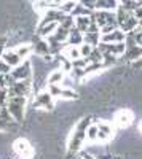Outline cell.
<instances>
[{
  "mask_svg": "<svg viewBox=\"0 0 142 159\" xmlns=\"http://www.w3.org/2000/svg\"><path fill=\"white\" fill-rule=\"evenodd\" d=\"M137 129H139V132L142 134V119H140V121H139V124H137Z\"/></svg>",
  "mask_w": 142,
  "mask_h": 159,
  "instance_id": "4316f807",
  "label": "cell"
},
{
  "mask_svg": "<svg viewBox=\"0 0 142 159\" xmlns=\"http://www.w3.org/2000/svg\"><path fill=\"white\" fill-rule=\"evenodd\" d=\"M31 2H32V3H34V2H35V0H31Z\"/></svg>",
  "mask_w": 142,
  "mask_h": 159,
  "instance_id": "f1b7e54d",
  "label": "cell"
},
{
  "mask_svg": "<svg viewBox=\"0 0 142 159\" xmlns=\"http://www.w3.org/2000/svg\"><path fill=\"white\" fill-rule=\"evenodd\" d=\"M134 121V113L130 108H121L113 115V121L112 124L117 129H128Z\"/></svg>",
  "mask_w": 142,
  "mask_h": 159,
  "instance_id": "9c48e42d",
  "label": "cell"
},
{
  "mask_svg": "<svg viewBox=\"0 0 142 159\" xmlns=\"http://www.w3.org/2000/svg\"><path fill=\"white\" fill-rule=\"evenodd\" d=\"M32 105L35 108H42V110H53L54 108V97L53 94L46 89L40 91V92H37L35 94V99L32 102Z\"/></svg>",
  "mask_w": 142,
  "mask_h": 159,
  "instance_id": "ba28073f",
  "label": "cell"
},
{
  "mask_svg": "<svg viewBox=\"0 0 142 159\" xmlns=\"http://www.w3.org/2000/svg\"><path fill=\"white\" fill-rule=\"evenodd\" d=\"M123 57H126L128 61H137L142 57V46L136 43V40L133 38L131 34H126L125 38V54Z\"/></svg>",
  "mask_w": 142,
  "mask_h": 159,
  "instance_id": "8992f818",
  "label": "cell"
},
{
  "mask_svg": "<svg viewBox=\"0 0 142 159\" xmlns=\"http://www.w3.org/2000/svg\"><path fill=\"white\" fill-rule=\"evenodd\" d=\"M13 151L18 156V159H34L35 156V150L32 147V143L24 137H19L13 142Z\"/></svg>",
  "mask_w": 142,
  "mask_h": 159,
  "instance_id": "5b68a950",
  "label": "cell"
},
{
  "mask_svg": "<svg viewBox=\"0 0 142 159\" xmlns=\"http://www.w3.org/2000/svg\"><path fill=\"white\" fill-rule=\"evenodd\" d=\"M64 76H66V70H64V69L53 70V72L48 75V84H61Z\"/></svg>",
  "mask_w": 142,
  "mask_h": 159,
  "instance_id": "ac0fdd59",
  "label": "cell"
},
{
  "mask_svg": "<svg viewBox=\"0 0 142 159\" xmlns=\"http://www.w3.org/2000/svg\"><path fill=\"white\" fill-rule=\"evenodd\" d=\"M73 24H75V27L78 29L80 32L85 34L93 24V15L91 16H75L73 18Z\"/></svg>",
  "mask_w": 142,
  "mask_h": 159,
  "instance_id": "2e32d148",
  "label": "cell"
},
{
  "mask_svg": "<svg viewBox=\"0 0 142 159\" xmlns=\"http://www.w3.org/2000/svg\"><path fill=\"white\" fill-rule=\"evenodd\" d=\"M133 65H134L136 69H142V57H140V59H137V61H134V64H133Z\"/></svg>",
  "mask_w": 142,
  "mask_h": 159,
  "instance_id": "484cf974",
  "label": "cell"
},
{
  "mask_svg": "<svg viewBox=\"0 0 142 159\" xmlns=\"http://www.w3.org/2000/svg\"><path fill=\"white\" fill-rule=\"evenodd\" d=\"M10 75L15 81H21V80H31L32 78V65H31V61L26 59L24 62H21L19 65L13 67L10 70Z\"/></svg>",
  "mask_w": 142,
  "mask_h": 159,
  "instance_id": "30bf717a",
  "label": "cell"
},
{
  "mask_svg": "<svg viewBox=\"0 0 142 159\" xmlns=\"http://www.w3.org/2000/svg\"><path fill=\"white\" fill-rule=\"evenodd\" d=\"M10 70H11L10 65H8L5 61L0 59V73H10Z\"/></svg>",
  "mask_w": 142,
  "mask_h": 159,
  "instance_id": "d4e9b609",
  "label": "cell"
},
{
  "mask_svg": "<svg viewBox=\"0 0 142 159\" xmlns=\"http://www.w3.org/2000/svg\"><path fill=\"white\" fill-rule=\"evenodd\" d=\"M97 127V143L106 145L115 137V126L109 121H96Z\"/></svg>",
  "mask_w": 142,
  "mask_h": 159,
  "instance_id": "52a82bcc",
  "label": "cell"
},
{
  "mask_svg": "<svg viewBox=\"0 0 142 159\" xmlns=\"http://www.w3.org/2000/svg\"><path fill=\"white\" fill-rule=\"evenodd\" d=\"M137 3H139V5H142V0H137Z\"/></svg>",
  "mask_w": 142,
  "mask_h": 159,
  "instance_id": "83f0119b",
  "label": "cell"
},
{
  "mask_svg": "<svg viewBox=\"0 0 142 159\" xmlns=\"http://www.w3.org/2000/svg\"><path fill=\"white\" fill-rule=\"evenodd\" d=\"M130 34H131L133 38L136 40V43L142 46V22H139V25H137V27H136L133 32H130Z\"/></svg>",
  "mask_w": 142,
  "mask_h": 159,
  "instance_id": "44dd1931",
  "label": "cell"
},
{
  "mask_svg": "<svg viewBox=\"0 0 142 159\" xmlns=\"http://www.w3.org/2000/svg\"><path fill=\"white\" fill-rule=\"evenodd\" d=\"M73 159H97V157H94V156H91V154H88V153H85V151H78L75 156H72Z\"/></svg>",
  "mask_w": 142,
  "mask_h": 159,
  "instance_id": "cb8c5ba5",
  "label": "cell"
},
{
  "mask_svg": "<svg viewBox=\"0 0 142 159\" xmlns=\"http://www.w3.org/2000/svg\"><path fill=\"white\" fill-rule=\"evenodd\" d=\"M91 116L88 118H82L78 123L75 124V127L72 129V134L69 137V142H67V157H72L75 156L82 150V147L86 142V130L91 124Z\"/></svg>",
  "mask_w": 142,
  "mask_h": 159,
  "instance_id": "6da1fadb",
  "label": "cell"
},
{
  "mask_svg": "<svg viewBox=\"0 0 142 159\" xmlns=\"http://www.w3.org/2000/svg\"><path fill=\"white\" fill-rule=\"evenodd\" d=\"M120 7L118 0H97L96 10H107V11H115Z\"/></svg>",
  "mask_w": 142,
  "mask_h": 159,
  "instance_id": "e0dca14e",
  "label": "cell"
},
{
  "mask_svg": "<svg viewBox=\"0 0 142 159\" xmlns=\"http://www.w3.org/2000/svg\"><path fill=\"white\" fill-rule=\"evenodd\" d=\"M101 42V32H85L83 34V43H88V45H93V46H97Z\"/></svg>",
  "mask_w": 142,
  "mask_h": 159,
  "instance_id": "ffe728a7",
  "label": "cell"
},
{
  "mask_svg": "<svg viewBox=\"0 0 142 159\" xmlns=\"http://www.w3.org/2000/svg\"><path fill=\"white\" fill-rule=\"evenodd\" d=\"M75 2H78V0H75Z\"/></svg>",
  "mask_w": 142,
  "mask_h": 159,
  "instance_id": "f546056e",
  "label": "cell"
},
{
  "mask_svg": "<svg viewBox=\"0 0 142 159\" xmlns=\"http://www.w3.org/2000/svg\"><path fill=\"white\" fill-rule=\"evenodd\" d=\"M48 91L53 94V97H61V99H77V92L73 89L64 88L61 84H48Z\"/></svg>",
  "mask_w": 142,
  "mask_h": 159,
  "instance_id": "7c38bea8",
  "label": "cell"
},
{
  "mask_svg": "<svg viewBox=\"0 0 142 159\" xmlns=\"http://www.w3.org/2000/svg\"><path fill=\"white\" fill-rule=\"evenodd\" d=\"M2 61H5L10 67L13 69V67H16V65H19L21 62H24V59L18 54V52L13 49V48H7L5 51H3V54H2V57H0Z\"/></svg>",
  "mask_w": 142,
  "mask_h": 159,
  "instance_id": "5bb4252c",
  "label": "cell"
},
{
  "mask_svg": "<svg viewBox=\"0 0 142 159\" xmlns=\"http://www.w3.org/2000/svg\"><path fill=\"white\" fill-rule=\"evenodd\" d=\"M115 13H117L118 27H120L123 32H126V34L133 32L137 25H139V22H140V21L136 18V15H134L133 11L126 10V8H123V7H118L117 10H115Z\"/></svg>",
  "mask_w": 142,
  "mask_h": 159,
  "instance_id": "277c9868",
  "label": "cell"
},
{
  "mask_svg": "<svg viewBox=\"0 0 142 159\" xmlns=\"http://www.w3.org/2000/svg\"><path fill=\"white\" fill-rule=\"evenodd\" d=\"M27 99L26 96H10L8 102H7V110L10 111L11 118L16 123H22L24 121V115H26V107H27Z\"/></svg>",
  "mask_w": 142,
  "mask_h": 159,
  "instance_id": "3957f363",
  "label": "cell"
},
{
  "mask_svg": "<svg viewBox=\"0 0 142 159\" xmlns=\"http://www.w3.org/2000/svg\"><path fill=\"white\" fill-rule=\"evenodd\" d=\"M78 3H80V5H83L85 8H88V10L94 11V10H96V3H97V0H78Z\"/></svg>",
  "mask_w": 142,
  "mask_h": 159,
  "instance_id": "603a6c76",
  "label": "cell"
},
{
  "mask_svg": "<svg viewBox=\"0 0 142 159\" xmlns=\"http://www.w3.org/2000/svg\"><path fill=\"white\" fill-rule=\"evenodd\" d=\"M32 91H34V86H32L31 80H21V81H15V83L8 88L10 96H26V97H31Z\"/></svg>",
  "mask_w": 142,
  "mask_h": 159,
  "instance_id": "8fae6325",
  "label": "cell"
},
{
  "mask_svg": "<svg viewBox=\"0 0 142 159\" xmlns=\"http://www.w3.org/2000/svg\"><path fill=\"white\" fill-rule=\"evenodd\" d=\"M13 123H16V121L11 118V115L7 110V107H0V132L10 129Z\"/></svg>",
  "mask_w": 142,
  "mask_h": 159,
  "instance_id": "9a60e30c",
  "label": "cell"
},
{
  "mask_svg": "<svg viewBox=\"0 0 142 159\" xmlns=\"http://www.w3.org/2000/svg\"><path fill=\"white\" fill-rule=\"evenodd\" d=\"M67 43H69V45H82V43H83V32H80V30L73 25L72 30H70V34H69Z\"/></svg>",
  "mask_w": 142,
  "mask_h": 159,
  "instance_id": "d6986e66",
  "label": "cell"
},
{
  "mask_svg": "<svg viewBox=\"0 0 142 159\" xmlns=\"http://www.w3.org/2000/svg\"><path fill=\"white\" fill-rule=\"evenodd\" d=\"M93 19L99 25L101 34H107L113 29L118 27L117 22V13L115 11H107V10H94Z\"/></svg>",
  "mask_w": 142,
  "mask_h": 159,
  "instance_id": "7a4b0ae2",
  "label": "cell"
},
{
  "mask_svg": "<svg viewBox=\"0 0 142 159\" xmlns=\"http://www.w3.org/2000/svg\"><path fill=\"white\" fill-rule=\"evenodd\" d=\"M8 97H10L8 88H0V107H5L8 102Z\"/></svg>",
  "mask_w": 142,
  "mask_h": 159,
  "instance_id": "7402d4cb",
  "label": "cell"
},
{
  "mask_svg": "<svg viewBox=\"0 0 142 159\" xmlns=\"http://www.w3.org/2000/svg\"><path fill=\"white\" fill-rule=\"evenodd\" d=\"M126 38V32H123L120 27L113 29L107 34H101V42L104 43H123Z\"/></svg>",
  "mask_w": 142,
  "mask_h": 159,
  "instance_id": "4fadbf2b",
  "label": "cell"
}]
</instances>
